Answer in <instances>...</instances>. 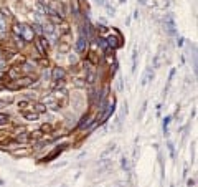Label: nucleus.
<instances>
[{"instance_id": "4", "label": "nucleus", "mask_w": 198, "mask_h": 187, "mask_svg": "<svg viewBox=\"0 0 198 187\" xmlns=\"http://www.w3.org/2000/svg\"><path fill=\"white\" fill-rule=\"evenodd\" d=\"M86 45H87V38L81 37V38L78 40V43H76V47H78V51H84V50H86Z\"/></svg>"}, {"instance_id": "5", "label": "nucleus", "mask_w": 198, "mask_h": 187, "mask_svg": "<svg viewBox=\"0 0 198 187\" xmlns=\"http://www.w3.org/2000/svg\"><path fill=\"white\" fill-rule=\"evenodd\" d=\"M63 76H64V71L61 70V68H55V71H53V78L58 81V79H61Z\"/></svg>"}, {"instance_id": "14", "label": "nucleus", "mask_w": 198, "mask_h": 187, "mask_svg": "<svg viewBox=\"0 0 198 187\" xmlns=\"http://www.w3.org/2000/svg\"><path fill=\"white\" fill-rule=\"evenodd\" d=\"M2 55H3V53H2V51H0V58H2Z\"/></svg>"}, {"instance_id": "12", "label": "nucleus", "mask_w": 198, "mask_h": 187, "mask_svg": "<svg viewBox=\"0 0 198 187\" xmlns=\"http://www.w3.org/2000/svg\"><path fill=\"white\" fill-rule=\"evenodd\" d=\"M0 30H5V22H3V18H0Z\"/></svg>"}, {"instance_id": "3", "label": "nucleus", "mask_w": 198, "mask_h": 187, "mask_svg": "<svg viewBox=\"0 0 198 187\" xmlns=\"http://www.w3.org/2000/svg\"><path fill=\"white\" fill-rule=\"evenodd\" d=\"M37 48H38L40 55L45 56L46 55V48H48V40L46 38H40L38 42H37Z\"/></svg>"}, {"instance_id": "6", "label": "nucleus", "mask_w": 198, "mask_h": 187, "mask_svg": "<svg viewBox=\"0 0 198 187\" xmlns=\"http://www.w3.org/2000/svg\"><path fill=\"white\" fill-rule=\"evenodd\" d=\"M167 25H169V32H170V33H175V25H173V20H172V17H167Z\"/></svg>"}, {"instance_id": "2", "label": "nucleus", "mask_w": 198, "mask_h": 187, "mask_svg": "<svg viewBox=\"0 0 198 187\" xmlns=\"http://www.w3.org/2000/svg\"><path fill=\"white\" fill-rule=\"evenodd\" d=\"M106 43H107V47H112V48H117L119 45H121V35H119L116 30H112V33L107 37V40H106Z\"/></svg>"}, {"instance_id": "10", "label": "nucleus", "mask_w": 198, "mask_h": 187, "mask_svg": "<svg viewBox=\"0 0 198 187\" xmlns=\"http://www.w3.org/2000/svg\"><path fill=\"white\" fill-rule=\"evenodd\" d=\"M37 111H38V113H43V111H46V108L43 104H37Z\"/></svg>"}, {"instance_id": "7", "label": "nucleus", "mask_w": 198, "mask_h": 187, "mask_svg": "<svg viewBox=\"0 0 198 187\" xmlns=\"http://www.w3.org/2000/svg\"><path fill=\"white\" fill-rule=\"evenodd\" d=\"M23 116H25L26 119H30V121H35V119L38 118V114H37V113H23Z\"/></svg>"}, {"instance_id": "8", "label": "nucleus", "mask_w": 198, "mask_h": 187, "mask_svg": "<svg viewBox=\"0 0 198 187\" xmlns=\"http://www.w3.org/2000/svg\"><path fill=\"white\" fill-rule=\"evenodd\" d=\"M7 121H8V116H7V114H2V113H0V126H5Z\"/></svg>"}, {"instance_id": "11", "label": "nucleus", "mask_w": 198, "mask_h": 187, "mask_svg": "<svg viewBox=\"0 0 198 187\" xmlns=\"http://www.w3.org/2000/svg\"><path fill=\"white\" fill-rule=\"evenodd\" d=\"M8 75H10V78H17V75H18V73H17V70H10V73H8Z\"/></svg>"}, {"instance_id": "9", "label": "nucleus", "mask_w": 198, "mask_h": 187, "mask_svg": "<svg viewBox=\"0 0 198 187\" xmlns=\"http://www.w3.org/2000/svg\"><path fill=\"white\" fill-rule=\"evenodd\" d=\"M26 106H28V101H20L18 103V108H21V109H25Z\"/></svg>"}, {"instance_id": "13", "label": "nucleus", "mask_w": 198, "mask_h": 187, "mask_svg": "<svg viewBox=\"0 0 198 187\" xmlns=\"http://www.w3.org/2000/svg\"><path fill=\"white\" fill-rule=\"evenodd\" d=\"M98 3H101V5H104V3H106V0H98Z\"/></svg>"}, {"instance_id": "1", "label": "nucleus", "mask_w": 198, "mask_h": 187, "mask_svg": "<svg viewBox=\"0 0 198 187\" xmlns=\"http://www.w3.org/2000/svg\"><path fill=\"white\" fill-rule=\"evenodd\" d=\"M15 35H20L25 42H32L33 40V30L26 25H15Z\"/></svg>"}]
</instances>
